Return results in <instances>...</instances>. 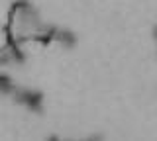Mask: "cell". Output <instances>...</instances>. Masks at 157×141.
<instances>
[{
	"label": "cell",
	"instance_id": "1",
	"mask_svg": "<svg viewBox=\"0 0 157 141\" xmlns=\"http://www.w3.org/2000/svg\"><path fill=\"white\" fill-rule=\"evenodd\" d=\"M14 98L20 106H24L28 112H41L43 110V94L37 88H16L14 90Z\"/></svg>",
	"mask_w": 157,
	"mask_h": 141
},
{
	"label": "cell",
	"instance_id": "2",
	"mask_svg": "<svg viewBox=\"0 0 157 141\" xmlns=\"http://www.w3.org/2000/svg\"><path fill=\"white\" fill-rule=\"evenodd\" d=\"M51 39H55L59 45H63V47H73L77 43V35L69 30V28H57V30H53V33H51Z\"/></svg>",
	"mask_w": 157,
	"mask_h": 141
},
{
	"label": "cell",
	"instance_id": "3",
	"mask_svg": "<svg viewBox=\"0 0 157 141\" xmlns=\"http://www.w3.org/2000/svg\"><path fill=\"white\" fill-rule=\"evenodd\" d=\"M153 41H155V45H157V28H155V32H153Z\"/></svg>",
	"mask_w": 157,
	"mask_h": 141
}]
</instances>
